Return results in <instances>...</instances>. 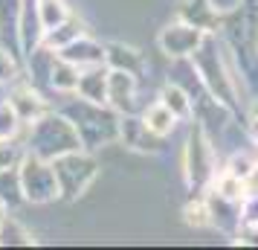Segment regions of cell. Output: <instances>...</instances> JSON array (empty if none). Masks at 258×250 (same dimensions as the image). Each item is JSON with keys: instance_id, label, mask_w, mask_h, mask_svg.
<instances>
[{"instance_id": "6da1fadb", "label": "cell", "mask_w": 258, "mask_h": 250, "mask_svg": "<svg viewBox=\"0 0 258 250\" xmlns=\"http://www.w3.org/2000/svg\"><path fill=\"white\" fill-rule=\"evenodd\" d=\"M191 64H195V73H198L203 90L218 99L221 105H226L232 114H241L246 111L244 99L238 93V82H235V73H232V64H229V53L223 47L221 35L209 29L206 38L200 41V47L188 56Z\"/></svg>"}, {"instance_id": "7a4b0ae2", "label": "cell", "mask_w": 258, "mask_h": 250, "mask_svg": "<svg viewBox=\"0 0 258 250\" xmlns=\"http://www.w3.org/2000/svg\"><path fill=\"white\" fill-rule=\"evenodd\" d=\"M61 99L64 102L58 105V111L76 125L82 148L99 152V148H107V145H119V119H122V114H116L110 105H96V102L79 99L76 93L61 96Z\"/></svg>"}, {"instance_id": "3957f363", "label": "cell", "mask_w": 258, "mask_h": 250, "mask_svg": "<svg viewBox=\"0 0 258 250\" xmlns=\"http://www.w3.org/2000/svg\"><path fill=\"white\" fill-rule=\"evenodd\" d=\"M24 148L32 155L44 157V160H55V157L82 148L79 131L70 119L61 114L58 108H49L47 114H41L35 122H29L24 128Z\"/></svg>"}, {"instance_id": "277c9868", "label": "cell", "mask_w": 258, "mask_h": 250, "mask_svg": "<svg viewBox=\"0 0 258 250\" xmlns=\"http://www.w3.org/2000/svg\"><path fill=\"white\" fill-rule=\"evenodd\" d=\"M218 172H221L218 148L212 143V137L200 128L198 122H191V128L186 134V143H183V180H186L188 192L191 195H203Z\"/></svg>"}, {"instance_id": "5b68a950", "label": "cell", "mask_w": 258, "mask_h": 250, "mask_svg": "<svg viewBox=\"0 0 258 250\" xmlns=\"http://www.w3.org/2000/svg\"><path fill=\"white\" fill-rule=\"evenodd\" d=\"M52 169L58 178L61 201L67 204H76L79 198H84L90 192V186L102 178V163H99L96 152H87V148H76V152L55 157Z\"/></svg>"}, {"instance_id": "8992f818", "label": "cell", "mask_w": 258, "mask_h": 250, "mask_svg": "<svg viewBox=\"0 0 258 250\" xmlns=\"http://www.w3.org/2000/svg\"><path fill=\"white\" fill-rule=\"evenodd\" d=\"M18 180H21L24 204H29V207H47V204L61 201L52 160H44V157L32 155V152H24L21 163H18Z\"/></svg>"}, {"instance_id": "52a82bcc", "label": "cell", "mask_w": 258, "mask_h": 250, "mask_svg": "<svg viewBox=\"0 0 258 250\" xmlns=\"http://www.w3.org/2000/svg\"><path fill=\"white\" fill-rule=\"evenodd\" d=\"M209 29H203V26L191 24L186 18H177V21H168V24L160 29V35H157V47L163 53L165 59H188L195 49L200 47V41L206 38Z\"/></svg>"}, {"instance_id": "ba28073f", "label": "cell", "mask_w": 258, "mask_h": 250, "mask_svg": "<svg viewBox=\"0 0 258 250\" xmlns=\"http://www.w3.org/2000/svg\"><path fill=\"white\" fill-rule=\"evenodd\" d=\"M6 99H9V105L15 108V114L21 117L24 125L35 122L41 114H47L49 108H52V105H49V99H47V93H44V90H38L24 73L9 84V96H6Z\"/></svg>"}, {"instance_id": "9c48e42d", "label": "cell", "mask_w": 258, "mask_h": 250, "mask_svg": "<svg viewBox=\"0 0 258 250\" xmlns=\"http://www.w3.org/2000/svg\"><path fill=\"white\" fill-rule=\"evenodd\" d=\"M107 105L116 114H140V76L107 67Z\"/></svg>"}, {"instance_id": "30bf717a", "label": "cell", "mask_w": 258, "mask_h": 250, "mask_svg": "<svg viewBox=\"0 0 258 250\" xmlns=\"http://www.w3.org/2000/svg\"><path fill=\"white\" fill-rule=\"evenodd\" d=\"M119 143H122V148L137 152V155H160L163 152V140L154 137L142 125L140 114H122V119H119Z\"/></svg>"}, {"instance_id": "8fae6325", "label": "cell", "mask_w": 258, "mask_h": 250, "mask_svg": "<svg viewBox=\"0 0 258 250\" xmlns=\"http://www.w3.org/2000/svg\"><path fill=\"white\" fill-rule=\"evenodd\" d=\"M55 56H61L64 61H70L79 70H84V67H93V64H105V44H102L99 38H93L90 32H84V35L70 41V44L61 49V53H55Z\"/></svg>"}, {"instance_id": "7c38bea8", "label": "cell", "mask_w": 258, "mask_h": 250, "mask_svg": "<svg viewBox=\"0 0 258 250\" xmlns=\"http://www.w3.org/2000/svg\"><path fill=\"white\" fill-rule=\"evenodd\" d=\"M21 0H0V47L12 53L15 59L24 64V53H21Z\"/></svg>"}, {"instance_id": "4fadbf2b", "label": "cell", "mask_w": 258, "mask_h": 250, "mask_svg": "<svg viewBox=\"0 0 258 250\" xmlns=\"http://www.w3.org/2000/svg\"><path fill=\"white\" fill-rule=\"evenodd\" d=\"M21 53L24 59L32 49L41 47V38H44V24H41V15H38V0H21Z\"/></svg>"}, {"instance_id": "5bb4252c", "label": "cell", "mask_w": 258, "mask_h": 250, "mask_svg": "<svg viewBox=\"0 0 258 250\" xmlns=\"http://www.w3.org/2000/svg\"><path fill=\"white\" fill-rule=\"evenodd\" d=\"M76 96L96 105H107V64H93V67L79 70Z\"/></svg>"}, {"instance_id": "9a60e30c", "label": "cell", "mask_w": 258, "mask_h": 250, "mask_svg": "<svg viewBox=\"0 0 258 250\" xmlns=\"http://www.w3.org/2000/svg\"><path fill=\"white\" fill-rule=\"evenodd\" d=\"M105 64L107 67H116V70H128L134 76H142L145 73V56H142L137 47H131L125 41H110L105 44Z\"/></svg>"}, {"instance_id": "2e32d148", "label": "cell", "mask_w": 258, "mask_h": 250, "mask_svg": "<svg viewBox=\"0 0 258 250\" xmlns=\"http://www.w3.org/2000/svg\"><path fill=\"white\" fill-rule=\"evenodd\" d=\"M140 119L142 125L148 128V131L154 134V137H160V140H165V137H171V134L177 131V125H180V119L168 111V108L160 102V99H154L151 105H145L140 111Z\"/></svg>"}, {"instance_id": "e0dca14e", "label": "cell", "mask_w": 258, "mask_h": 250, "mask_svg": "<svg viewBox=\"0 0 258 250\" xmlns=\"http://www.w3.org/2000/svg\"><path fill=\"white\" fill-rule=\"evenodd\" d=\"M157 99H160V102H163V105L168 108L180 122H191V117H195V99H191V93L183 90L180 84L165 82L163 87L157 90Z\"/></svg>"}, {"instance_id": "ac0fdd59", "label": "cell", "mask_w": 258, "mask_h": 250, "mask_svg": "<svg viewBox=\"0 0 258 250\" xmlns=\"http://www.w3.org/2000/svg\"><path fill=\"white\" fill-rule=\"evenodd\" d=\"M84 32H87V24H84L82 18L70 15L67 21H61L58 26H52V29H47V32H44V38H41V47L52 49V53H61V49L67 47L70 41H76V38L84 35Z\"/></svg>"}, {"instance_id": "d6986e66", "label": "cell", "mask_w": 258, "mask_h": 250, "mask_svg": "<svg viewBox=\"0 0 258 250\" xmlns=\"http://www.w3.org/2000/svg\"><path fill=\"white\" fill-rule=\"evenodd\" d=\"M76 84H79V67L64 61L61 56L52 59V67H49V82H47V93L55 96H70L76 93Z\"/></svg>"}, {"instance_id": "ffe728a7", "label": "cell", "mask_w": 258, "mask_h": 250, "mask_svg": "<svg viewBox=\"0 0 258 250\" xmlns=\"http://www.w3.org/2000/svg\"><path fill=\"white\" fill-rule=\"evenodd\" d=\"M32 244H35V233L9 210L0 224V247H32Z\"/></svg>"}, {"instance_id": "44dd1931", "label": "cell", "mask_w": 258, "mask_h": 250, "mask_svg": "<svg viewBox=\"0 0 258 250\" xmlns=\"http://www.w3.org/2000/svg\"><path fill=\"white\" fill-rule=\"evenodd\" d=\"M258 166V155L255 152H249V148H235V152H229V157L223 160V172H229V175H235L238 180H244L252 169Z\"/></svg>"}, {"instance_id": "7402d4cb", "label": "cell", "mask_w": 258, "mask_h": 250, "mask_svg": "<svg viewBox=\"0 0 258 250\" xmlns=\"http://www.w3.org/2000/svg\"><path fill=\"white\" fill-rule=\"evenodd\" d=\"M38 15H41V24H44V32H47L52 26H58L61 21H67L73 9L67 0H38Z\"/></svg>"}, {"instance_id": "603a6c76", "label": "cell", "mask_w": 258, "mask_h": 250, "mask_svg": "<svg viewBox=\"0 0 258 250\" xmlns=\"http://www.w3.org/2000/svg\"><path fill=\"white\" fill-rule=\"evenodd\" d=\"M0 201L9 210H18L24 204V192H21V180H18V169H6L0 172Z\"/></svg>"}, {"instance_id": "cb8c5ba5", "label": "cell", "mask_w": 258, "mask_h": 250, "mask_svg": "<svg viewBox=\"0 0 258 250\" xmlns=\"http://www.w3.org/2000/svg\"><path fill=\"white\" fill-rule=\"evenodd\" d=\"M206 192H215L218 198H226V201H241L244 198V186H241V180L235 178V175H229V172H218L215 175V180L209 183V189Z\"/></svg>"}, {"instance_id": "d4e9b609", "label": "cell", "mask_w": 258, "mask_h": 250, "mask_svg": "<svg viewBox=\"0 0 258 250\" xmlns=\"http://www.w3.org/2000/svg\"><path fill=\"white\" fill-rule=\"evenodd\" d=\"M24 122L9 105V99H0V140H21L24 137Z\"/></svg>"}, {"instance_id": "484cf974", "label": "cell", "mask_w": 258, "mask_h": 250, "mask_svg": "<svg viewBox=\"0 0 258 250\" xmlns=\"http://www.w3.org/2000/svg\"><path fill=\"white\" fill-rule=\"evenodd\" d=\"M183 221L195 230H209L212 227V218H209V207H206V198L198 195L183 207Z\"/></svg>"}, {"instance_id": "4316f807", "label": "cell", "mask_w": 258, "mask_h": 250, "mask_svg": "<svg viewBox=\"0 0 258 250\" xmlns=\"http://www.w3.org/2000/svg\"><path fill=\"white\" fill-rule=\"evenodd\" d=\"M24 152H26L24 140H0V172H6V169H18Z\"/></svg>"}, {"instance_id": "83f0119b", "label": "cell", "mask_w": 258, "mask_h": 250, "mask_svg": "<svg viewBox=\"0 0 258 250\" xmlns=\"http://www.w3.org/2000/svg\"><path fill=\"white\" fill-rule=\"evenodd\" d=\"M24 73V64L15 59L12 53H6V49L0 47V87H6V84H12L18 76Z\"/></svg>"}, {"instance_id": "f1b7e54d", "label": "cell", "mask_w": 258, "mask_h": 250, "mask_svg": "<svg viewBox=\"0 0 258 250\" xmlns=\"http://www.w3.org/2000/svg\"><path fill=\"white\" fill-rule=\"evenodd\" d=\"M241 224H258V195L241 198Z\"/></svg>"}, {"instance_id": "f546056e", "label": "cell", "mask_w": 258, "mask_h": 250, "mask_svg": "<svg viewBox=\"0 0 258 250\" xmlns=\"http://www.w3.org/2000/svg\"><path fill=\"white\" fill-rule=\"evenodd\" d=\"M232 238L244 247H258V224H241Z\"/></svg>"}, {"instance_id": "4dcf8cb0", "label": "cell", "mask_w": 258, "mask_h": 250, "mask_svg": "<svg viewBox=\"0 0 258 250\" xmlns=\"http://www.w3.org/2000/svg\"><path fill=\"white\" fill-rule=\"evenodd\" d=\"M241 3H244V0H206V6H209L212 12L218 15V18H223V15L235 12V9H238Z\"/></svg>"}, {"instance_id": "1f68e13d", "label": "cell", "mask_w": 258, "mask_h": 250, "mask_svg": "<svg viewBox=\"0 0 258 250\" xmlns=\"http://www.w3.org/2000/svg\"><path fill=\"white\" fill-rule=\"evenodd\" d=\"M241 186H244V198H246V195H258V166L252 169L244 180H241Z\"/></svg>"}, {"instance_id": "d6a6232c", "label": "cell", "mask_w": 258, "mask_h": 250, "mask_svg": "<svg viewBox=\"0 0 258 250\" xmlns=\"http://www.w3.org/2000/svg\"><path fill=\"white\" fill-rule=\"evenodd\" d=\"M246 140H249V145H252V152L258 155V117L246 119Z\"/></svg>"}, {"instance_id": "836d02e7", "label": "cell", "mask_w": 258, "mask_h": 250, "mask_svg": "<svg viewBox=\"0 0 258 250\" xmlns=\"http://www.w3.org/2000/svg\"><path fill=\"white\" fill-rule=\"evenodd\" d=\"M246 114H249V117H258V93L249 99V105H246Z\"/></svg>"}, {"instance_id": "e575fe53", "label": "cell", "mask_w": 258, "mask_h": 250, "mask_svg": "<svg viewBox=\"0 0 258 250\" xmlns=\"http://www.w3.org/2000/svg\"><path fill=\"white\" fill-rule=\"evenodd\" d=\"M6 213H9V207H6V204L0 201V224H3V218H6Z\"/></svg>"}]
</instances>
